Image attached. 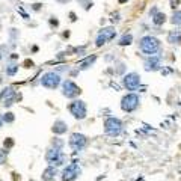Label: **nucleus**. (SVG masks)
<instances>
[{
    "instance_id": "20e7f679",
    "label": "nucleus",
    "mask_w": 181,
    "mask_h": 181,
    "mask_svg": "<svg viewBox=\"0 0 181 181\" xmlns=\"http://www.w3.org/2000/svg\"><path fill=\"white\" fill-rule=\"evenodd\" d=\"M138 106H139V97L134 94L125 95L122 98V101H121V109L124 112H133V110L138 109Z\"/></svg>"
},
{
    "instance_id": "39448f33",
    "label": "nucleus",
    "mask_w": 181,
    "mask_h": 181,
    "mask_svg": "<svg viewBox=\"0 0 181 181\" xmlns=\"http://www.w3.org/2000/svg\"><path fill=\"white\" fill-rule=\"evenodd\" d=\"M68 109L74 118H77V119L86 118V104H85V101H80V100L73 101V103L69 104Z\"/></svg>"
},
{
    "instance_id": "5701e85b",
    "label": "nucleus",
    "mask_w": 181,
    "mask_h": 181,
    "mask_svg": "<svg viewBox=\"0 0 181 181\" xmlns=\"http://www.w3.org/2000/svg\"><path fill=\"white\" fill-rule=\"evenodd\" d=\"M52 143H53V147L56 148V149H60V148L63 147V142H62L60 139H54V140H53Z\"/></svg>"
},
{
    "instance_id": "9b49d317",
    "label": "nucleus",
    "mask_w": 181,
    "mask_h": 181,
    "mask_svg": "<svg viewBox=\"0 0 181 181\" xmlns=\"http://www.w3.org/2000/svg\"><path fill=\"white\" fill-rule=\"evenodd\" d=\"M124 85H125V88L130 89V91L138 89L139 85H140V77H139V74H136V73H130V74H127V76L124 77Z\"/></svg>"
},
{
    "instance_id": "1a4fd4ad",
    "label": "nucleus",
    "mask_w": 181,
    "mask_h": 181,
    "mask_svg": "<svg viewBox=\"0 0 181 181\" xmlns=\"http://www.w3.org/2000/svg\"><path fill=\"white\" fill-rule=\"evenodd\" d=\"M62 88H63V91H62V94L65 95L67 98H76L82 91H80V88L74 83V82H71V80H65L63 82V85H62Z\"/></svg>"
},
{
    "instance_id": "2eb2a0df",
    "label": "nucleus",
    "mask_w": 181,
    "mask_h": 181,
    "mask_svg": "<svg viewBox=\"0 0 181 181\" xmlns=\"http://www.w3.org/2000/svg\"><path fill=\"white\" fill-rule=\"evenodd\" d=\"M168 41L172 44H180L181 43V30H172L169 36H168Z\"/></svg>"
},
{
    "instance_id": "a211bd4d",
    "label": "nucleus",
    "mask_w": 181,
    "mask_h": 181,
    "mask_svg": "<svg viewBox=\"0 0 181 181\" xmlns=\"http://www.w3.org/2000/svg\"><path fill=\"white\" fill-rule=\"evenodd\" d=\"M131 41H133V36H131L130 33H125L122 38H121L119 44L121 45H128V44H131Z\"/></svg>"
},
{
    "instance_id": "aec40b11",
    "label": "nucleus",
    "mask_w": 181,
    "mask_h": 181,
    "mask_svg": "<svg viewBox=\"0 0 181 181\" xmlns=\"http://www.w3.org/2000/svg\"><path fill=\"white\" fill-rule=\"evenodd\" d=\"M2 119L5 121V122H14V119H15V116H14V113L8 112L6 115H3V118Z\"/></svg>"
},
{
    "instance_id": "6e6552de",
    "label": "nucleus",
    "mask_w": 181,
    "mask_h": 181,
    "mask_svg": "<svg viewBox=\"0 0 181 181\" xmlns=\"http://www.w3.org/2000/svg\"><path fill=\"white\" fill-rule=\"evenodd\" d=\"M86 145H88V139L85 134H80V133L71 134V138H69V147L73 148L74 151H80Z\"/></svg>"
},
{
    "instance_id": "f03ea898",
    "label": "nucleus",
    "mask_w": 181,
    "mask_h": 181,
    "mask_svg": "<svg viewBox=\"0 0 181 181\" xmlns=\"http://www.w3.org/2000/svg\"><path fill=\"white\" fill-rule=\"evenodd\" d=\"M45 160H47V163L50 164V166H54V168H56V166H60V164H63L67 162V155L63 154L60 149L52 148V149L47 151Z\"/></svg>"
},
{
    "instance_id": "4468645a",
    "label": "nucleus",
    "mask_w": 181,
    "mask_h": 181,
    "mask_svg": "<svg viewBox=\"0 0 181 181\" xmlns=\"http://www.w3.org/2000/svg\"><path fill=\"white\" fill-rule=\"evenodd\" d=\"M53 133H56V134H63V133H67V130H68V125H67V122H63V121H56L54 124H53Z\"/></svg>"
},
{
    "instance_id": "bb28decb",
    "label": "nucleus",
    "mask_w": 181,
    "mask_h": 181,
    "mask_svg": "<svg viewBox=\"0 0 181 181\" xmlns=\"http://www.w3.org/2000/svg\"><path fill=\"white\" fill-rule=\"evenodd\" d=\"M2 121H3V119H0V125H2Z\"/></svg>"
},
{
    "instance_id": "6ab92c4d",
    "label": "nucleus",
    "mask_w": 181,
    "mask_h": 181,
    "mask_svg": "<svg viewBox=\"0 0 181 181\" xmlns=\"http://www.w3.org/2000/svg\"><path fill=\"white\" fill-rule=\"evenodd\" d=\"M172 23L173 24H181V11H175V12H173Z\"/></svg>"
},
{
    "instance_id": "f257e3e1",
    "label": "nucleus",
    "mask_w": 181,
    "mask_h": 181,
    "mask_svg": "<svg viewBox=\"0 0 181 181\" xmlns=\"http://www.w3.org/2000/svg\"><path fill=\"white\" fill-rule=\"evenodd\" d=\"M139 45H140V50L147 54H154L160 50V41L154 36H143Z\"/></svg>"
},
{
    "instance_id": "dca6fc26",
    "label": "nucleus",
    "mask_w": 181,
    "mask_h": 181,
    "mask_svg": "<svg viewBox=\"0 0 181 181\" xmlns=\"http://www.w3.org/2000/svg\"><path fill=\"white\" fill-rule=\"evenodd\" d=\"M164 20H166V17H164V14H162V12H157V14H153V21H154V24H157V26H160V24H163Z\"/></svg>"
},
{
    "instance_id": "423d86ee",
    "label": "nucleus",
    "mask_w": 181,
    "mask_h": 181,
    "mask_svg": "<svg viewBox=\"0 0 181 181\" xmlns=\"http://www.w3.org/2000/svg\"><path fill=\"white\" fill-rule=\"evenodd\" d=\"M59 83H60V76L58 73H45L41 77V85L44 88H48V89L58 88Z\"/></svg>"
},
{
    "instance_id": "f3484780",
    "label": "nucleus",
    "mask_w": 181,
    "mask_h": 181,
    "mask_svg": "<svg viewBox=\"0 0 181 181\" xmlns=\"http://www.w3.org/2000/svg\"><path fill=\"white\" fill-rule=\"evenodd\" d=\"M95 59H97L95 56H91V58H86V59H85V60H83V62H82V63H80V68H82V69L88 68L89 65H92V63H94V62H95Z\"/></svg>"
},
{
    "instance_id": "4be33fe9",
    "label": "nucleus",
    "mask_w": 181,
    "mask_h": 181,
    "mask_svg": "<svg viewBox=\"0 0 181 181\" xmlns=\"http://www.w3.org/2000/svg\"><path fill=\"white\" fill-rule=\"evenodd\" d=\"M6 157H8V151L0 149V164H3L5 162H6Z\"/></svg>"
},
{
    "instance_id": "7ed1b4c3",
    "label": "nucleus",
    "mask_w": 181,
    "mask_h": 181,
    "mask_svg": "<svg viewBox=\"0 0 181 181\" xmlns=\"http://www.w3.org/2000/svg\"><path fill=\"white\" fill-rule=\"evenodd\" d=\"M104 131L109 136H118L122 131V122L118 118H107L104 121Z\"/></svg>"
},
{
    "instance_id": "9d476101",
    "label": "nucleus",
    "mask_w": 181,
    "mask_h": 181,
    "mask_svg": "<svg viewBox=\"0 0 181 181\" xmlns=\"http://www.w3.org/2000/svg\"><path fill=\"white\" fill-rule=\"evenodd\" d=\"M115 36H116V30H115L113 27H106V29H103V30L98 33V36H97V45L101 47L103 44L113 39Z\"/></svg>"
},
{
    "instance_id": "b1692460",
    "label": "nucleus",
    "mask_w": 181,
    "mask_h": 181,
    "mask_svg": "<svg viewBox=\"0 0 181 181\" xmlns=\"http://www.w3.org/2000/svg\"><path fill=\"white\" fill-rule=\"evenodd\" d=\"M3 145H5V148H12V147H14V140L9 138V139L5 140V143H3Z\"/></svg>"
},
{
    "instance_id": "f8f14e48",
    "label": "nucleus",
    "mask_w": 181,
    "mask_h": 181,
    "mask_svg": "<svg viewBox=\"0 0 181 181\" xmlns=\"http://www.w3.org/2000/svg\"><path fill=\"white\" fill-rule=\"evenodd\" d=\"M162 67V62H160V58H151L145 62V69L147 71H157Z\"/></svg>"
},
{
    "instance_id": "393cba45",
    "label": "nucleus",
    "mask_w": 181,
    "mask_h": 181,
    "mask_svg": "<svg viewBox=\"0 0 181 181\" xmlns=\"http://www.w3.org/2000/svg\"><path fill=\"white\" fill-rule=\"evenodd\" d=\"M125 2H127V0H119V3H125Z\"/></svg>"
},
{
    "instance_id": "a878e982",
    "label": "nucleus",
    "mask_w": 181,
    "mask_h": 181,
    "mask_svg": "<svg viewBox=\"0 0 181 181\" xmlns=\"http://www.w3.org/2000/svg\"><path fill=\"white\" fill-rule=\"evenodd\" d=\"M58 2H68V0H58Z\"/></svg>"
},
{
    "instance_id": "ddd939ff",
    "label": "nucleus",
    "mask_w": 181,
    "mask_h": 181,
    "mask_svg": "<svg viewBox=\"0 0 181 181\" xmlns=\"http://www.w3.org/2000/svg\"><path fill=\"white\" fill-rule=\"evenodd\" d=\"M56 175H58L56 168H54V166H48V168L43 172V181H54Z\"/></svg>"
},
{
    "instance_id": "0eeeda50",
    "label": "nucleus",
    "mask_w": 181,
    "mask_h": 181,
    "mask_svg": "<svg viewBox=\"0 0 181 181\" xmlns=\"http://www.w3.org/2000/svg\"><path fill=\"white\" fill-rule=\"evenodd\" d=\"M82 173L77 163H71L62 171V181H74Z\"/></svg>"
},
{
    "instance_id": "412c9836",
    "label": "nucleus",
    "mask_w": 181,
    "mask_h": 181,
    "mask_svg": "<svg viewBox=\"0 0 181 181\" xmlns=\"http://www.w3.org/2000/svg\"><path fill=\"white\" fill-rule=\"evenodd\" d=\"M17 69H18L17 65H9L8 68H6V74H9V76H14V74L17 73Z\"/></svg>"
},
{
    "instance_id": "cd10ccee",
    "label": "nucleus",
    "mask_w": 181,
    "mask_h": 181,
    "mask_svg": "<svg viewBox=\"0 0 181 181\" xmlns=\"http://www.w3.org/2000/svg\"><path fill=\"white\" fill-rule=\"evenodd\" d=\"M30 181H33V180H30Z\"/></svg>"
}]
</instances>
